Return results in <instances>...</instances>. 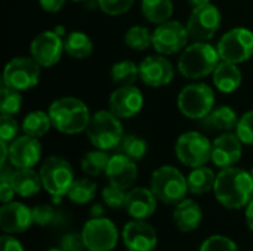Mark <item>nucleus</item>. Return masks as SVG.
Returning a JSON list of instances; mask_svg holds the SVG:
<instances>
[{"label":"nucleus","mask_w":253,"mask_h":251,"mask_svg":"<svg viewBox=\"0 0 253 251\" xmlns=\"http://www.w3.org/2000/svg\"><path fill=\"white\" fill-rule=\"evenodd\" d=\"M218 203L228 210L245 209L253 198V178L240 167L221 169L213 188Z\"/></svg>","instance_id":"f257e3e1"},{"label":"nucleus","mask_w":253,"mask_h":251,"mask_svg":"<svg viewBox=\"0 0 253 251\" xmlns=\"http://www.w3.org/2000/svg\"><path fill=\"white\" fill-rule=\"evenodd\" d=\"M47 112L53 129L64 135H79L82 132H86V127L92 117L87 105L74 96L55 99L50 104Z\"/></svg>","instance_id":"f03ea898"},{"label":"nucleus","mask_w":253,"mask_h":251,"mask_svg":"<svg viewBox=\"0 0 253 251\" xmlns=\"http://www.w3.org/2000/svg\"><path fill=\"white\" fill-rule=\"evenodd\" d=\"M221 62L218 49L208 41H194L187 46L178 61V71L185 78L199 80L213 74Z\"/></svg>","instance_id":"7ed1b4c3"},{"label":"nucleus","mask_w":253,"mask_h":251,"mask_svg":"<svg viewBox=\"0 0 253 251\" xmlns=\"http://www.w3.org/2000/svg\"><path fill=\"white\" fill-rule=\"evenodd\" d=\"M86 135L96 149L111 151L119 146L125 136L123 124L111 111H96L86 127Z\"/></svg>","instance_id":"20e7f679"},{"label":"nucleus","mask_w":253,"mask_h":251,"mask_svg":"<svg viewBox=\"0 0 253 251\" xmlns=\"http://www.w3.org/2000/svg\"><path fill=\"white\" fill-rule=\"evenodd\" d=\"M150 188L160 203L169 206L178 204L190 192L187 176L173 166H162L154 170L150 179Z\"/></svg>","instance_id":"39448f33"},{"label":"nucleus","mask_w":253,"mask_h":251,"mask_svg":"<svg viewBox=\"0 0 253 251\" xmlns=\"http://www.w3.org/2000/svg\"><path fill=\"white\" fill-rule=\"evenodd\" d=\"M39 173L42 178L43 189L56 200L67 197L73 182L76 180L71 164L58 155L47 157L43 161Z\"/></svg>","instance_id":"423d86ee"},{"label":"nucleus","mask_w":253,"mask_h":251,"mask_svg":"<svg viewBox=\"0 0 253 251\" xmlns=\"http://www.w3.org/2000/svg\"><path fill=\"white\" fill-rule=\"evenodd\" d=\"M176 104L187 118L202 120L215 108V93L205 83H191L179 92Z\"/></svg>","instance_id":"0eeeda50"},{"label":"nucleus","mask_w":253,"mask_h":251,"mask_svg":"<svg viewBox=\"0 0 253 251\" xmlns=\"http://www.w3.org/2000/svg\"><path fill=\"white\" fill-rule=\"evenodd\" d=\"M175 155L187 167L206 166L212 157V142L200 132H185L176 139Z\"/></svg>","instance_id":"6e6552de"},{"label":"nucleus","mask_w":253,"mask_h":251,"mask_svg":"<svg viewBox=\"0 0 253 251\" xmlns=\"http://www.w3.org/2000/svg\"><path fill=\"white\" fill-rule=\"evenodd\" d=\"M221 61L243 64L253 56V33L245 27L231 28L218 41Z\"/></svg>","instance_id":"1a4fd4ad"},{"label":"nucleus","mask_w":253,"mask_h":251,"mask_svg":"<svg viewBox=\"0 0 253 251\" xmlns=\"http://www.w3.org/2000/svg\"><path fill=\"white\" fill-rule=\"evenodd\" d=\"M42 67L31 56L12 58L3 71V84L15 90H30L40 81Z\"/></svg>","instance_id":"9d476101"},{"label":"nucleus","mask_w":253,"mask_h":251,"mask_svg":"<svg viewBox=\"0 0 253 251\" xmlns=\"http://www.w3.org/2000/svg\"><path fill=\"white\" fill-rule=\"evenodd\" d=\"M222 22L219 9L212 4H202L193 7L187 21V30L193 41H209L218 33Z\"/></svg>","instance_id":"9b49d317"},{"label":"nucleus","mask_w":253,"mask_h":251,"mask_svg":"<svg viewBox=\"0 0 253 251\" xmlns=\"http://www.w3.org/2000/svg\"><path fill=\"white\" fill-rule=\"evenodd\" d=\"M190 34L187 25L179 21H166L153 31V47L157 53L169 56L182 52L188 46Z\"/></svg>","instance_id":"f8f14e48"},{"label":"nucleus","mask_w":253,"mask_h":251,"mask_svg":"<svg viewBox=\"0 0 253 251\" xmlns=\"http://www.w3.org/2000/svg\"><path fill=\"white\" fill-rule=\"evenodd\" d=\"M86 249L90 251H113L119 243V229L107 217H90L82 229Z\"/></svg>","instance_id":"ddd939ff"},{"label":"nucleus","mask_w":253,"mask_h":251,"mask_svg":"<svg viewBox=\"0 0 253 251\" xmlns=\"http://www.w3.org/2000/svg\"><path fill=\"white\" fill-rule=\"evenodd\" d=\"M64 52L65 46L61 34L50 30L37 34L30 44V55L42 68L56 65L61 61Z\"/></svg>","instance_id":"4468645a"},{"label":"nucleus","mask_w":253,"mask_h":251,"mask_svg":"<svg viewBox=\"0 0 253 251\" xmlns=\"http://www.w3.org/2000/svg\"><path fill=\"white\" fill-rule=\"evenodd\" d=\"M122 240L127 251H154L159 237L153 225L147 220H130L122 231Z\"/></svg>","instance_id":"2eb2a0df"},{"label":"nucleus","mask_w":253,"mask_h":251,"mask_svg":"<svg viewBox=\"0 0 253 251\" xmlns=\"http://www.w3.org/2000/svg\"><path fill=\"white\" fill-rule=\"evenodd\" d=\"M175 77V70L165 55H150L139 64V78L148 87L168 86Z\"/></svg>","instance_id":"dca6fc26"},{"label":"nucleus","mask_w":253,"mask_h":251,"mask_svg":"<svg viewBox=\"0 0 253 251\" xmlns=\"http://www.w3.org/2000/svg\"><path fill=\"white\" fill-rule=\"evenodd\" d=\"M110 111L119 118H130L141 112L144 107L142 92L130 84V86H119L110 96L108 101Z\"/></svg>","instance_id":"f3484780"},{"label":"nucleus","mask_w":253,"mask_h":251,"mask_svg":"<svg viewBox=\"0 0 253 251\" xmlns=\"http://www.w3.org/2000/svg\"><path fill=\"white\" fill-rule=\"evenodd\" d=\"M243 154V142L236 133L224 132L212 142L211 161L218 169H227L236 166Z\"/></svg>","instance_id":"a211bd4d"},{"label":"nucleus","mask_w":253,"mask_h":251,"mask_svg":"<svg viewBox=\"0 0 253 251\" xmlns=\"http://www.w3.org/2000/svg\"><path fill=\"white\" fill-rule=\"evenodd\" d=\"M42 158V145L37 138L24 135L9 143V164L13 169H33Z\"/></svg>","instance_id":"6ab92c4d"},{"label":"nucleus","mask_w":253,"mask_h":251,"mask_svg":"<svg viewBox=\"0 0 253 251\" xmlns=\"http://www.w3.org/2000/svg\"><path fill=\"white\" fill-rule=\"evenodd\" d=\"M34 225L33 210L22 203L10 201L0 209V229L3 234L18 235Z\"/></svg>","instance_id":"aec40b11"},{"label":"nucleus","mask_w":253,"mask_h":251,"mask_svg":"<svg viewBox=\"0 0 253 251\" xmlns=\"http://www.w3.org/2000/svg\"><path fill=\"white\" fill-rule=\"evenodd\" d=\"M105 176L108 179V183L122 188L125 191H129L133 183L136 182L138 178V167L136 161L130 160L129 157L116 152L114 155L110 157Z\"/></svg>","instance_id":"412c9836"},{"label":"nucleus","mask_w":253,"mask_h":251,"mask_svg":"<svg viewBox=\"0 0 253 251\" xmlns=\"http://www.w3.org/2000/svg\"><path fill=\"white\" fill-rule=\"evenodd\" d=\"M157 197L151 191V188H130L127 191L126 198V213L136 220H147L150 219L157 210Z\"/></svg>","instance_id":"4be33fe9"},{"label":"nucleus","mask_w":253,"mask_h":251,"mask_svg":"<svg viewBox=\"0 0 253 251\" xmlns=\"http://www.w3.org/2000/svg\"><path fill=\"white\" fill-rule=\"evenodd\" d=\"M172 219L175 226L181 232H193L199 229V226L203 222V210L194 200L184 198L178 204H175V209L172 212Z\"/></svg>","instance_id":"5701e85b"},{"label":"nucleus","mask_w":253,"mask_h":251,"mask_svg":"<svg viewBox=\"0 0 253 251\" xmlns=\"http://www.w3.org/2000/svg\"><path fill=\"white\" fill-rule=\"evenodd\" d=\"M10 182L16 195L22 198L34 197L43 188L40 173L34 169H15Z\"/></svg>","instance_id":"b1692460"},{"label":"nucleus","mask_w":253,"mask_h":251,"mask_svg":"<svg viewBox=\"0 0 253 251\" xmlns=\"http://www.w3.org/2000/svg\"><path fill=\"white\" fill-rule=\"evenodd\" d=\"M213 84L222 93H233L242 84V71L237 64L221 61L213 71Z\"/></svg>","instance_id":"393cba45"},{"label":"nucleus","mask_w":253,"mask_h":251,"mask_svg":"<svg viewBox=\"0 0 253 251\" xmlns=\"http://www.w3.org/2000/svg\"><path fill=\"white\" fill-rule=\"evenodd\" d=\"M239 115L237 112L228 107L222 105L218 108H213L205 118H202V124L206 129H215V130H222V132H231L237 127L239 124Z\"/></svg>","instance_id":"a878e982"},{"label":"nucleus","mask_w":253,"mask_h":251,"mask_svg":"<svg viewBox=\"0 0 253 251\" xmlns=\"http://www.w3.org/2000/svg\"><path fill=\"white\" fill-rule=\"evenodd\" d=\"M215 182H216V173L206 166L194 167L187 176L188 191L194 195H203L211 192L215 188Z\"/></svg>","instance_id":"bb28decb"},{"label":"nucleus","mask_w":253,"mask_h":251,"mask_svg":"<svg viewBox=\"0 0 253 251\" xmlns=\"http://www.w3.org/2000/svg\"><path fill=\"white\" fill-rule=\"evenodd\" d=\"M21 127H22L24 135H28V136L39 139V138H43L44 135H47L50 127H53V126H52L49 112L37 109V111L28 112L24 117Z\"/></svg>","instance_id":"cd10ccee"},{"label":"nucleus","mask_w":253,"mask_h":251,"mask_svg":"<svg viewBox=\"0 0 253 251\" xmlns=\"http://www.w3.org/2000/svg\"><path fill=\"white\" fill-rule=\"evenodd\" d=\"M64 46H65V53L74 59H84L90 56L93 52V43L90 37L82 31L70 33L64 41Z\"/></svg>","instance_id":"c85d7f7f"},{"label":"nucleus","mask_w":253,"mask_h":251,"mask_svg":"<svg viewBox=\"0 0 253 251\" xmlns=\"http://www.w3.org/2000/svg\"><path fill=\"white\" fill-rule=\"evenodd\" d=\"M141 9L150 22L159 25L170 19L173 13V3L172 0H142Z\"/></svg>","instance_id":"c756f323"},{"label":"nucleus","mask_w":253,"mask_h":251,"mask_svg":"<svg viewBox=\"0 0 253 251\" xmlns=\"http://www.w3.org/2000/svg\"><path fill=\"white\" fill-rule=\"evenodd\" d=\"M110 157L111 155H108L107 151L95 148L93 151H89L83 155V158L80 161V167H82L83 173H86L90 178L99 176V175L105 173Z\"/></svg>","instance_id":"7c9ffc66"},{"label":"nucleus","mask_w":253,"mask_h":251,"mask_svg":"<svg viewBox=\"0 0 253 251\" xmlns=\"http://www.w3.org/2000/svg\"><path fill=\"white\" fill-rule=\"evenodd\" d=\"M96 183L89 179V178H82V179H76L67 194L68 200L73 201L74 204H87L90 201H93L95 195H96Z\"/></svg>","instance_id":"2f4dec72"},{"label":"nucleus","mask_w":253,"mask_h":251,"mask_svg":"<svg viewBox=\"0 0 253 251\" xmlns=\"http://www.w3.org/2000/svg\"><path fill=\"white\" fill-rule=\"evenodd\" d=\"M139 78V65L132 61L116 62L111 68V80L117 86H130Z\"/></svg>","instance_id":"473e14b6"},{"label":"nucleus","mask_w":253,"mask_h":251,"mask_svg":"<svg viewBox=\"0 0 253 251\" xmlns=\"http://www.w3.org/2000/svg\"><path fill=\"white\" fill-rule=\"evenodd\" d=\"M116 151L138 163L147 155L148 145H147L145 139H142L136 135H125L122 142L116 148Z\"/></svg>","instance_id":"72a5a7b5"},{"label":"nucleus","mask_w":253,"mask_h":251,"mask_svg":"<svg viewBox=\"0 0 253 251\" xmlns=\"http://www.w3.org/2000/svg\"><path fill=\"white\" fill-rule=\"evenodd\" d=\"M125 43L133 50H147L153 46V33L147 27L133 25L126 31Z\"/></svg>","instance_id":"f704fd0d"},{"label":"nucleus","mask_w":253,"mask_h":251,"mask_svg":"<svg viewBox=\"0 0 253 251\" xmlns=\"http://www.w3.org/2000/svg\"><path fill=\"white\" fill-rule=\"evenodd\" d=\"M21 107H22V96L19 90H15L3 84L0 90V112L6 115H16L21 111Z\"/></svg>","instance_id":"c9c22d12"},{"label":"nucleus","mask_w":253,"mask_h":251,"mask_svg":"<svg viewBox=\"0 0 253 251\" xmlns=\"http://www.w3.org/2000/svg\"><path fill=\"white\" fill-rule=\"evenodd\" d=\"M102 201L107 207L117 210V209H125L126 206V198H127V191L117 188L114 185H107L102 189Z\"/></svg>","instance_id":"e433bc0d"},{"label":"nucleus","mask_w":253,"mask_h":251,"mask_svg":"<svg viewBox=\"0 0 253 251\" xmlns=\"http://www.w3.org/2000/svg\"><path fill=\"white\" fill-rule=\"evenodd\" d=\"M199 251H240L239 246L225 235H212L208 237Z\"/></svg>","instance_id":"4c0bfd02"},{"label":"nucleus","mask_w":253,"mask_h":251,"mask_svg":"<svg viewBox=\"0 0 253 251\" xmlns=\"http://www.w3.org/2000/svg\"><path fill=\"white\" fill-rule=\"evenodd\" d=\"M102 13L108 16H120L126 13L135 3V0H96Z\"/></svg>","instance_id":"58836bf2"},{"label":"nucleus","mask_w":253,"mask_h":251,"mask_svg":"<svg viewBox=\"0 0 253 251\" xmlns=\"http://www.w3.org/2000/svg\"><path fill=\"white\" fill-rule=\"evenodd\" d=\"M236 135L240 138L243 145L253 146V109L243 114L236 127Z\"/></svg>","instance_id":"ea45409f"},{"label":"nucleus","mask_w":253,"mask_h":251,"mask_svg":"<svg viewBox=\"0 0 253 251\" xmlns=\"http://www.w3.org/2000/svg\"><path fill=\"white\" fill-rule=\"evenodd\" d=\"M19 132V124L13 118V115H0V141L12 142L16 139V135Z\"/></svg>","instance_id":"a19ab883"},{"label":"nucleus","mask_w":253,"mask_h":251,"mask_svg":"<svg viewBox=\"0 0 253 251\" xmlns=\"http://www.w3.org/2000/svg\"><path fill=\"white\" fill-rule=\"evenodd\" d=\"M31 210H33L34 223L39 226H47V225L53 223V220L56 217L55 209L49 204H37Z\"/></svg>","instance_id":"79ce46f5"},{"label":"nucleus","mask_w":253,"mask_h":251,"mask_svg":"<svg viewBox=\"0 0 253 251\" xmlns=\"http://www.w3.org/2000/svg\"><path fill=\"white\" fill-rule=\"evenodd\" d=\"M61 249L64 251H86V246H84V241H83V237H82V232L80 234H76V232H70L67 235L62 237L61 240Z\"/></svg>","instance_id":"37998d69"},{"label":"nucleus","mask_w":253,"mask_h":251,"mask_svg":"<svg viewBox=\"0 0 253 251\" xmlns=\"http://www.w3.org/2000/svg\"><path fill=\"white\" fill-rule=\"evenodd\" d=\"M0 251H25L24 246L19 240L15 238V235L3 234L0 238Z\"/></svg>","instance_id":"c03bdc74"},{"label":"nucleus","mask_w":253,"mask_h":251,"mask_svg":"<svg viewBox=\"0 0 253 251\" xmlns=\"http://www.w3.org/2000/svg\"><path fill=\"white\" fill-rule=\"evenodd\" d=\"M67 0H39L42 9L44 12H49V13H55V12H59L64 4H65Z\"/></svg>","instance_id":"a18cd8bd"},{"label":"nucleus","mask_w":253,"mask_h":251,"mask_svg":"<svg viewBox=\"0 0 253 251\" xmlns=\"http://www.w3.org/2000/svg\"><path fill=\"white\" fill-rule=\"evenodd\" d=\"M245 219H246L248 228L253 232V198L249 201V204L245 207Z\"/></svg>","instance_id":"49530a36"},{"label":"nucleus","mask_w":253,"mask_h":251,"mask_svg":"<svg viewBox=\"0 0 253 251\" xmlns=\"http://www.w3.org/2000/svg\"><path fill=\"white\" fill-rule=\"evenodd\" d=\"M0 149H1V155H0V166L6 164L9 161V142L6 141H0Z\"/></svg>","instance_id":"de8ad7c7"},{"label":"nucleus","mask_w":253,"mask_h":251,"mask_svg":"<svg viewBox=\"0 0 253 251\" xmlns=\"http://www.w3.org/2000/svg\"><path fill=\"white\" fill-rule=\"evenodd\" d=\"M104 213H105V209H104V206L99 204V203H95V204L90 207V210H89L90 217H104Z\"/></svg>","instance_id":"09e8293b"},{"label":"nucleus","mask_w":253,"mask_h":251,"mask_svg":"<svg viewBox=\"0 0 253 251\" xmlns=\"http://www.w3.org/2000/svg\"><path fill=\"white\" fill-rule=\"evenodd\" d=\"M188 4H191L193 7H197V6H202V4H208L211 3L212 0H187Z\"/></svg>","instance_id":"8fccbe9b"},{"label":"nucleus","mask_w":253,"mask_h":251,"mask_svg":"<svg viewBox=\"0 0 253 251\" xmlns=\"http://www.w3.org/2000/svg\"><path fill=\"white\" fill-rule=\"evenodd\" d=\"M47 251H64L61 247H56V249H49Z\"/></svg>","instance_id":"3c124183"},{"label":"nucleus","mask_w":253,"mask_h":251,"mask_svg":"<svg viewBox=\"0 0 253 251\" xmlns=\"http://www.w3.org/2000/svg\"><path fill=\"white\" fill-rule=\"evenodd\" d=\"M71 1H74V3H80V1H86V0H71Z\"/></svg>","instance_id":"603ef678"},{"label":"nucleus","mask_w":253,"mask_h":251,"mask_svg":"<svg viewBox=\"0 0 253 251\" xmlns=\"http://www.w3.org/2000/svg\"><path fill=\"white\" fill-rule=\"evenodd\" d=\"M251 175H252V178H253V167L251 169Z\"/></svg>","instance_id":"864d4df0"},{"label":"nucleus","mask_w":253,"mask_h":251,"mask_svg":"<svg viewBox=\"0 0 253 251\" xmlns=\"http://www.w3.org/2000/svg\"><path fill=\"white\" fill-rule=\"evenodd\" d=\"M86 251H90V250H86Z\"/></svg>","instance_id":"5fc2aeb1"}]
</instances>
